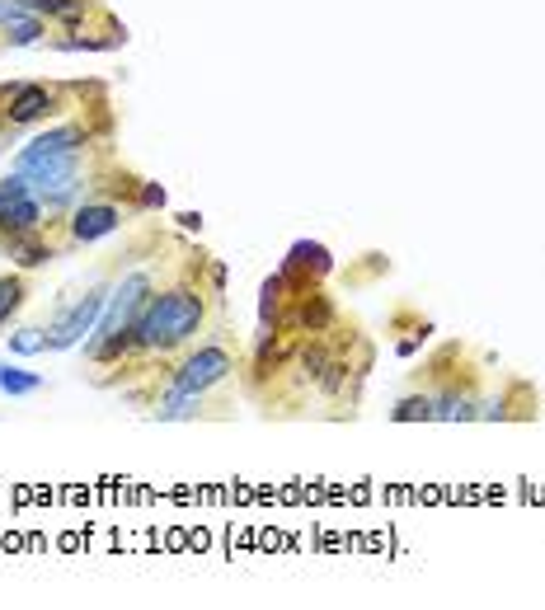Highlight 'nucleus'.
I'll return each mask as SVG.
<instances>
[{
	"label": "nucleus",
	"mask_w": 545,
	"mask_h": 610,
	"mask_svg": "<svg viewBox=\"0 0 545 610\" xmlns=\"http://www.w3.org/2000/svg\"><path fill=\"white\" fill-rule=\"evenodd\" d=\"M24 179H29V193L43 207H57V202L76 198L80 188V155H66V160H47L38 169H19Z\"/></svg>",
	"instance_id": "6"
},
{
	"label": "nucleus",
	"mask_w": 545,
	"mask_h": 610,
	"mask_svg": "<svg viewBox=\"0 0 545 610\" xmlns=\"http://www.w3.org/2000/svg\"><path fill=\"white\" fill-rule=\"evenodd\" d=\"M43 33H47L43 15H29V10H24L19 19H10V24H5V33H0V43H5V47H29V43H38Z\"/></svg>",
	"instance_id": "13"
},
{
	"label": "nucleus",
	"mask_w": 545,
	"mask_h": 610,
	"mask_svg": "<svg viewBox=\"0 0 545 610\" xmlns=\"http://www.w3.org/2000/svg\"><path fill=\"white\" fill-rule=\"evenodd\" d=\"M24 296H29V287H24V277H0V329H5V324L15 320L19 315V305H24Z\"/></svg>",
	"instance_id": "16"
},
{
	"label": "nucleus",
	"mask_w": 545,
	"mask_h": 610,
	"mask_svg": "<svg viewBox=\"0 0 545 610\" xmlns=\"http://www.w3.org/2000/svg\"><path fill=\"white\" fill-rule=\"evenodd\" d=\"M118 226H123V207L118 202H80L71 212V244H94L113 235Z\"/></svg>",
	"instance_id": "9"
},
{
	"label": "nucleus",
	"mask_w": 545,
	"mask_h": 610,
	"mask_svg": "<svg viewBox=\"0 0 545 610\" xmlns=\"http://www.w3.org/2000/svg\"><path fill=\"white\" fill-rule=\"evenodd\" d=\"M296 366H301V376H306V381L320 385L329 376V366H334V352H329L325 343H306V348H301V362H296Z\"/></svg>",
	"instance_id": "14"
},
{
	"label": "nucleus",
	"mask_w": 545,
	"mask_h": 610,
	"mask_svg": "<svg viewBox=\"0 0 545 610\" xmlns=\"http://www.w3.org/2000/svg\"><path fill=\"white\" fill-rule=\"evenodd\" d=\"M43 348H47V329H19V334H10V352H19V357L43 352Z\"/></svg>",
	"instance_id": "19"
},
{
	"label": "nucleus",
	"mask_w": 545,
	"mask_h": 610,
	"mask_svg": "<svg viewBox=\"0 0 545 610\" xmlns=\"http://www.w3.org/2000/svg\"><path fill=\"white\" fill-rule=\"evenodd\" d=\"M0 122L5 127H33V122H43L52 108H57V90L52 85H38V80H15V85H5L0 90Z\"/></svg>",
	"instance_id": "4"
},
{
	"label": "nucleus",
	"mask_w": 545,
	"mask_h": 610,
	"mask_svg": "<svg viewBox=\"0 0 545 610\" xmlns=\"http://www.w3.org/2000/svg\"><path fill=\"white\" fill-rule=\"evenodd\" d=\"M0 244H5V254H10L19 268H43V263L52 259V244H43L38 230H33V235H0Z\"/></svg>",
	"instance_id": "11"
},
{
	"label": "nucleus",
	"mask_w": 545,
	"mask_h": 610,
	"mask_svg": "<svg viewBox=\"0 0 545 610\" xmlns=\"http://www.w3.org/2000/svg\"><path fill=\"white\" fill-rule=\"evenodd\" d=\"M104 301H109V291H104V287L85 291V296H80V301L71 305V310H66L62 320L47 329V348H52V352L76 348L80 338H85V334L94 329V324H99V315H104Z\"/></svg>",
	"instance_id": "7"
},
{
	"label": "nucleus",
	"mask_w": 545,
	"mask_h": 610,
	"mask_svg": "<svg viewBox=\"0 0 545 610\" xmlns=\"http://www.w3.org/2000/svg\"><path fill=\"white\" fill-rule=\"evenodd\" d=\"M395 423H428V418H437L433 413V395H405L400 404H395V413H390Z\"/></svg>",
	"instance_id": "17"
},
{
	"label": "nucleus",
	"mask_w": 545,
	"mask_h": 610,
	"mask_svg": "<svg viewBox=\"0 0 545 610\" xmlns=\"http://www.w3.org/2000/svg\"><path fill=\"white\" fill-rule=\"evenodd\" d=\"M57 52H109V47H118V38H85V33H76V38H57Z\"/></svg>",
	"instance_id": "18"
},
{
	"label": "nucleus",
	"mask_w": 545,
	"mask_h": 610,
	"mask_svg": "<svg viewBox=\"0 0 545 610\" xmlns=\"http://www.w3.org/2000/svg\"><path fill=\"white\" fill-rule=\"evenodd\" d=\"M207 320V305H203V291L179 282V287L160 291L151 301L141 305L137 324H132V338H137V352H170V348H184L188 338L203 329Z\"/></svg>",
	"instance_id": "1"
},
{
	"label": "nucleus",
	"mask_w": 545,
	"mask_h": 610,
	"mask_svg": "<svg viewBox=\"0 0 545 610\" xmlns=\"http://www.w3.org/2000/svg\"><path fill=\"white\" fill-rule=\"evenodd\" d=\"M0 127H5V122H0Z\"/></svg>",
	"instance_id": "21"
},
{
	"label": "nucleus",
	"mask_w": 545,
	"mask_h": 610,
	"mask_svg": "<svg viewBox=\"0 0 545 610\" xmlns=\"http://www.w3.org/2000/svg\"><path fill=\"white\" fill-rule=\"evenodd\" d=\"M329 324H334V301L306 282L301 296H296V305L282 315V329H296V334H325Z\"/></svg>",
	"instance_id": "8"
},
{
	"label": "nucleus",
	"mask_w": 545,
	"mask_h": 610,
	"mask_svg": "<svg viewBox=\"0 0 545 610\" xmlns=\"http://www.w3.org/2000/svg\"><path fill=\"white\" fill-rule=\"evenodd\" d=\"M151 273H127L118 287L109 291V301H104V315L99 324L90 329L85 338V357L90 362H123L127 352H137V338H132V324H137L141 305L151 301Z\"/></svg>",
	"instance_id": "2"
},
{
	"label": "nucleus",
	"mask_w": 545,
	"mask_h": 610,
	"mask_svg": "<svg viewBox=\"0 0 545 610\" xmlns=\"http://www.w3.org/2000/svg\"><path fill=\"white\" fill-rule=\"evenodd\" d=\"M0 390L10 399L33 395V390H43V376H38V371H24V366H0Z\"/></svg>",
	"instance_id": "15"
},
{
	"label": "nucleus",
	"mask_w": 545,
	"mask_h": 610,
	"mask_svg": "<svg viewBox=\"0 0 545 610\" xmlns=\"http://www.w3.org/2000/svg\"><path fill=\"white\" fill-rule=\"evenodd\" d=\"M90 146V132L80 127V122H62V127H47L38 137L15 155V169H38L47 160H66V155H80Z\"/></svg>",
	"instance_id": "5"
},
{
	"label": "nucleus",
	"mask_w": 545,
	"mask_h": 610,
	"mask_svg": "<svg viewBox=\"0 0 545 610\" xmlns=\"http://www.w3.org/2000/svg\"><path fill=\"white\" fill-rule=\"evenodd\" d=\"M19 10L29 15H43V19H57V24H80L90 15V0H15Z\"/></svg>",
	"instance_id": "12"
},
{
	"label": "nucleus",
	"mask_w": 545,
	"mask_h": 610,
	"mask_svg": "<svg viewBox=\"0 0 545 610\" xmlns=\"http://www.w3.org/2000/svg\"><path fill=\"white\" fill-rule=\"evenodd\" d=\"M231 371H235V352L221 348V343H203V348H193L184 362L174 366L170 395H198L203 399L207 390H217Z\"/></svg>",
	"instance_id": "3"
},
{
	"label": "nucleus",
	"mask_w": 545,
	"mask_h": 610,
	"mask_svg": "<svg viewBox=\"0 0 545 610\" xmlns=\"http://www.w3.org/2000/svg\"><path fill=\"white\" fill-rule=\"evenodd\" d=\"M329 268H334V259H329L325 244L296 240L292 249H287V273H292V277H311V282H320Z\"/></svg>",
	"instance_id": "10"
},
{
	"label": "nucleus",
	"mask_w": 545,
	"mask_h": 610,
	"mask_svg": "<svg viewBox=\"0 0 545 610\" xmlns=\"http://www.w3.org/2000/svg\"><path fill=\"white\" fill-rule=\"evenodd\" d=\"M141 207H165V188H156V183H141Z\"/></svg>",
	"instance_id": "20"
}]
</instances>
